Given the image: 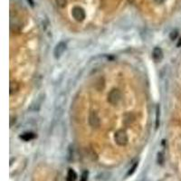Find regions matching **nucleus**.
I'll return each mask as SVG.
<instances>
[{"label":"nucleus","instance_id":"nucleus-1","mask_svg":"<svg viewBox=\"0 0 181 181\" xmlns=\"http://www.w3.org/2000/svg\"><path fill=\"white\" fill-rule=\"evenodd\" d=\"M122 94L119 89H112L108 94V102L111 105H117L121 100Z\"/></svg>","mask_w":181,"mask_h":181},{"label":"nucleus","instance_id":"nucleus-2","mask_svg":"<svg viewBox=\"0 0 181 181\" xmlns=\"http://www.w3.org/2000/svg\"><path fill=\"white\" fill-rule=\"evenodd\" d=\"M114 140H115V142L121 147H123V146L127 145V143H128V135H127L126 131L123 130V129L117 130L115 132Z\"/></svg>","mask_w":181,"mask_h":181},{"label":"nucleus","instance_id":"nucleus-3","mask_svg":"<svg viewBox=\"0 0 181 181\" xmlns=\"http://www.w3.org/2000/svg\"><path fill=\"white\" fill-rule=\"evenodd\" d=\"M72 15L73 17L78 22H82L85 18V12L81 7H74L72 10Z\"/></svg>","mask_w":181,"mask_h":181},{"label":"nucleus","instance_id":"nucleus-4","mask_svg":"<svg viewBox=\"0 0 181 181\" xmlns=\"http://www.w3.org/2000/svg\"><path fill=\"white\" fill-rule=\"evenodd\" d=\"M89 124L90 125V127L93 128V129H98L100 127L101 121H100V118H99V116H98L96 111H92V112L90 113Z\"/></svg>","mask_w":181,"mask_h":181},{"label":"nucleus","instance_id":"nucleus-5","mask_svg":"<svg viewBox=\"0 0 181 181\" xmlns=\"http://www.w3.org/2000/svg\"><path fill=\"white\" fill-rule=\"evenodd\" d=\"M66 50V43L64 42H60L56 44V46L54 51V54L55 58H59Z\"/></svg>","mask_w":181,"mask_h":181},{"label":"nucleus","instance_id":"nucleus-6","mask_svg":"<svg viewBox=\"0 0 181 181\" xmlns=\"http://www.w3.org/2000/svg\"><path fill=\"white\" fill-rule=\"evenodd\" d=\"M152 58L155 62L158 63L163 59V52L161 48L160 47H155L152 51Z\"/></svg>","mask_w":181,"mask_h":181},{"label":"nucleus","instance_id":"nucleus-7","mask_svg":"<svg viewBox=\"0 0 181 181\" xmlns=\"http://www.w3.org/2000/svg\"><path fill=\"white\" fill-rule=\"evenodd\" d=\"M19 88H20V86H19L18 82H16L15 81L10 82V86H9V93H10V94L12 95V94L16 93L18 90H19Z\"/></svg>","mask_w":181,"mask_h":181},{"label":"nucleus","instance_id":"nucleus-8","mask_svg":"<svg viewBox=\"0 0 181 181\" xmlns=\"http://www.w3.org/2000/svg\"><path fill=\"white\" fill-rule=\"evenodd\" d=\"M35 138V134L33 132H25L23 133L22 135H20V139H22L23 141H32Z\"/></svg>","mask_w":181,"mask_h":181},{"label":"nucleus","instance_id":"nucleus-9","mask_svg":"<svg viewBox=\"0 0 181 181\" xmlns=\"http://www.w3.org/2000/svg\"><path fill=\"white\" fill-rule=\"evenodd\" d=\"M77 179V174L76 172L70 168L68 170V173H67V176H66V181H76Z\"/></svg>","mask_w":181,"mask_h":181},{"label":"nucleus","instance_id":"nucleus-10","mask_svg":"<svg viewBox=\"0 0 181 181\" xmlns=\"http://www.w3.org/2000/svg\"><path fill=\"white\" fill-rule=\"evenodd\" d=\"M65 101H66V99H65V95H64V94L59 95V96L57 97V100H56V102H55L56 107L59 108L60 106H62V105L65 102Z\"/></svg>","mask_w":181,"mask_h":181},{"label":"nucleus","instance_id":"nucleus-11","mask_svg":"<svg viewBox=\"0 0 181 181\" xmlns=\"http://www.w3.org/2000/svg\"><path fill=\"white\" fill-rule=\"evenodd\" d=\"M160 105H157L156 108V129L160 126Z\"/></svg>","mask_w":181,"mask_h":181},{"label":"nucleus","instance_id":"nucleus-12","mask_svg":"<svg viewBox=\"0 0 181 181\" xmlns=\"http://www.w3.org/2000/svg\"><path fill=\"white\" fill-rule=\"evenodd\" d=\"M55 3L60 7H65L67 5V0H55Z\"/></svg>","mask_w":181,"mask_h":181},{"label":"nucleus","instance_id":"nucleus-13","mask_svg":"<svg viewBox=\"0 0 181 181\" xmlns=\"http://www.w3.org/2000/svg\"><path fill=\"white\" fill-rule=\"evenodd\" d=\"M164 162V156L162 152L157 153V163L158 164H163Z\"/></svg>","mask_w":181,"mask_h":181},{"label":"nucleus","instance_id":"nucleus-14","mask_svg":"<svg viewBox=\"0 0 181 181\" xmlns=\"http://www.w3.org/2000/svg\"><path fill=\"white\" fill-rule=\"evenodd\" d=\"M137 167H138V162L134 163V165L132 166V168H129V172H128L127 176H130V175H132V174L135 172V170H136V168H137Z\"/></svg>","mask_w":181,"mask_h":181},{"label":"nucleus","instance_id":"nucleus-15","mask_svg":"<svg viewBox=\"0 0 181 181\" xmlns=\"http://www.w3.org/2000/svg\"><path fill=\"white\" fill-rule=\"evenodd\" d=\"M88 175H89L88 171H87V170L84 171V172L82 173V177H81L80 181H88Z\"/></svg>","mask_w":181,"mask_h":181},{"label":"nucleus","instance_id":"nucleus-16","mask_svg":"<svg viewBox=\"0 0 181 181\" xmlns=\"http://www.w3.org/2000/svg\"><path fill=\"white\" fill-rule=\"evenodd\" d=\"M177 35H178V33H177V31H172L171 33H170V35H169V38L171 39V40H176V38L177 37Z\"/></svg>","mask_w":181,"mask_h":181},{"label":"nucleus","instance_id":"nucleus-17","mask_svg":"<svg viewBox=\"0 0 181 181\" xmlns=\"http://www.w3.org/2000/svg\"><path fill=\"white\" fill-rule=\"evenodd\" d=\"M164 1H165V0H155V2H156L157 4H158V5L162 4V3H163Z\"/></svg>","mask_w":181,"mask_h":181},{"label":"nucleus","instance_id":"nucleus-18","mask_svg":"<svg viewBox=\"0 0 181 181\" xmlns=\"http://www.w3.org/2000/svg\"><path fill=\"white\" fill-rule=\"evenodd\" d=\"M177 46H178V47H179V46H180V45H181V38L179 39V41H178V43H177Z\"/></svg>","mask_w":181,"mask_h":181},{"label":"nucleus","instance_id":"nucleus-19","mask_svg":"<svg viewBox=\"0 0 181 181\" xmlns=\"http://www.w3.org/2000/svg\"><path fill=\"white\" fill-rule=\"evenodd\" d=\"M30 2H31V6H34V2L32 1V0H30Z\"/></svg>","mask_w":181,"mask_h":181}]
</instances>
